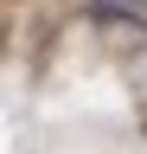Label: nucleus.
Here are the masks:
<instances>
[{"label": "nucleus", "instance_id": "1", "mask_svg": "<svg viewBox=\"0 0 147 154\" xmlns=\"http://www.w3.org/2000/svg\"><path fill=\"white\" fill-rule=\"evenodd\" d=\"M90 19H102V26L134 19V26H147V0H90Z\"/></svg>", "mask_w": 147, "mask_h": 154}]
</instances>
